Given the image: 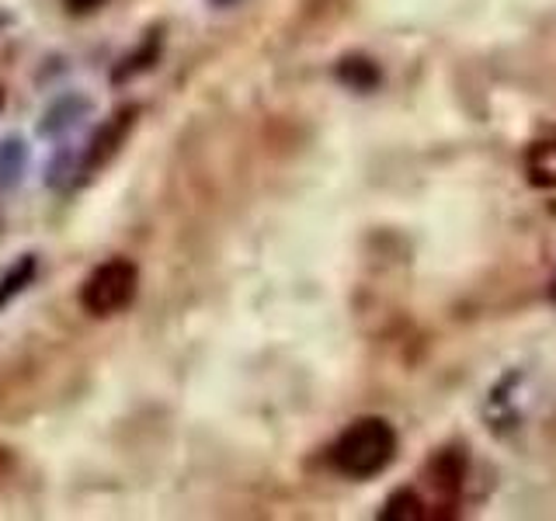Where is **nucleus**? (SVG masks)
<instances>
[{
  "label": "nucleus",
  "instance_id": "f257e3e1",
  "mask_svg": "<svg viewBox=\"0 0 556 521\" xmlns=\"http://www.w3.org/2000/svg\"><path fill=\"white\" fill-rule=\"evenodd\" d=\"M330 459L352 480L379 476L396 459V431L382 417H358L355 424H348L338 434L334 448H330Z\"/></svg>",
  "mask_w": 556,
  "mask_h": 521
},
{
  "label": "nucleus",
  "instance_id": "f03ea898",
  "mask_svg": "<svg viewBox=\"0 0 556 521\" xmlns=\"http://www.w3.org/2000/svg\"><path fill=\"white\" fill-rule=\"evenodd\" d=\"M136 292H139V268L129 257H112L84 278L80 306L98 320L118 317V313H126L136 303Z\"/></svg>",
  "mask_w": 556,
  "mask_h": 521
},
{
  "label": "nucleus",
  "instance_id": "7ed1b4c3",
  "mask_svg": "<svg viewBox=\"0 0 556 521\" xmlns=\"http://www.w3.org/2000/svg\"><path fill=\"white\" fill-rule=\"evenodd\" d=\"M136 115H139V109H136V104H129V109L115 112L112 118H104L101 126L94 129V136L87 139V147L80 150V181L94 178L101 167H109L115 161L118 150L126 147L132 126H136Z\"/></svg>",
  "mask_w": 556,
  "mask_h": 521
},
{
  "label": "nucleus",
  "instance_id": "20e7f679",
  "mask_svg": "<svg viewBox=\"0 0 556 521\" xmlns=\"http://www.w3.org/2000/svg\"><path fill=\"white\" fill-rule=\"evenodd\" d=\"M94 112V101L80 94V91H63L56 101L49 104L42 122H39V136H49V139H63L74 132L80 122Z\"/></svg>",
  "mask_w": 556,
  "mask_h": 521
},
{
  "label": "nucleus",
  "instance_id": "39448f33",
  "mask_svg": "<svg viewBox=\"0 0 556 521\" xmlns=\"http://www.w3.org/2000/svg\"><path fill=\"white\" fill-rule=\"evenodd\" d=\"M526 174L535 188H556V132L535 139L526 150Z\"/></svg>",
  "mask_w": 556,
  "mask_h": 521
},
{
  "label": "nucleus",
  "instance_id": "423d86ee",
  "mask_svg": "<svg viewBox=\"0 0 556 521\" xmlns=\"http://www.w3.org/2000/svg\"><path fill=\"white\" fill-rule=\"evenodd\" d=\"M28 170V143L22 136L0 139V191H11L22 185Z\"/></svg>",
  "mask_w": 556,
  "mask_h": 521
},
{
  "label": "nucleus",
  "instance_id": "0eeeda50",
  "mask_svg": "<svg viewBox=\"0 0 556 521\" xmlns=\"http://www.w3.org/2000/svg\"><path fill=\"white\" fill-rule=\"evenodd\" d=\"M35 275H39V257H35V254L17 257L14 265L0 275V309H4L8 303H14L17 295H22L35 282Z\"/></svg>",
  "mask_w": 556,
  "mask_h": 521
},
{
  "label": "nucleus",
  "instance_id": "6e6552de",
  "mask_svg": "<svg viewBox=\"0 0 556 521\" xmlns=\"http://www.w3.org/2000/svg\"><path fill=\"white\" fill-rule=\"evenodd\" d=\"M421 514H425V504H421V497H417L414 491H396L387 500V508L379 511L382 521H414V518H421Z\"/></svg>",
  "mask_w": 556,
  "mask_h": 521
},
{
  "label": "nucleus",
  "instance_id": "1a4fd4ad",
  "mask_svg": "<svg viewBox=\"0 0 556 521\" xmlns=\"http://www.w3.org/2000/svg\"><path fill=\"white\" fill-rule=\"evenodd\" d=\"M101 4H109V0H63V8H66L70 14H91V11H98Z\"/></svg>",
  "mask_w": 556,
  "mask_h": 521
},
{
  "label": "nucleus",
  "instance_id": "9d476101",
  "mask_svg": "<svg viewBox=\"0 0 556 521\" xmlns=\"http://www.w3.org/2000/svg\"><path fill=\"white\" fill-rule=\"evenodd\" d=\"M8 473H11V452L0 445V483L8 480Z\"/></svg>",
  "mask_w": 556,
  "mask_h": 521
},
{
  "label": "nucleus",
  "instance_id": "9b49d317",
  "mask_svg": "<svg viewBox=\"0 0 556 521\" xmlns=\"http://www.w3.org/2000/svg\"><path fill=\"white\" fill-rule=\"evenodd\" d=\"M8 25H11V14H8L4 8H0V31H4Z\"/></svg>",
  "mask_w": 556,
  "mask_h": 521
},
{
  "label": "nucleus",
  "instance_id": "f8f14e48",
  "mask_svg": "<svg viewBox=\"0 0 556 521\" xmlns=\"http://www.w3.org/2000/svg\"><path fill=\"white\" fill-rule=\"evenodd\" d=\"M4 101H8V94H4V87H0V112H4Z\"/></svg>",
  "mask_w": 556,
  "mask_h": 521
},
{
  "label": "nucleus",
  "instance_id": "ddd939ff",
  "mask_svg": "<svg viewBox=\"0 0 556 521\" xmlns=\"http://www.w3.org/2000/svg\"><path fill=\"white\" fill-rule=\"evenodd\" d=\"M216 4H230V0H216Z\"/></svg>",
  "mask_w": 556,
  "mask_h": 521
},
{
  "label": "nucleus",
  "instance_id": "4468645a",
  "mask_svg": "<svg viewBox=\"0 0 556 521\" xmlns=\"http://www.w3.org/2000/svg\"><path fill=\"white\" fill-rule=\"evenodd\" d=\"M0 230H4V219H0Z\"/></svg>",
  "mask_w": 556,
  "mask_h": 521
}]
</instances>
